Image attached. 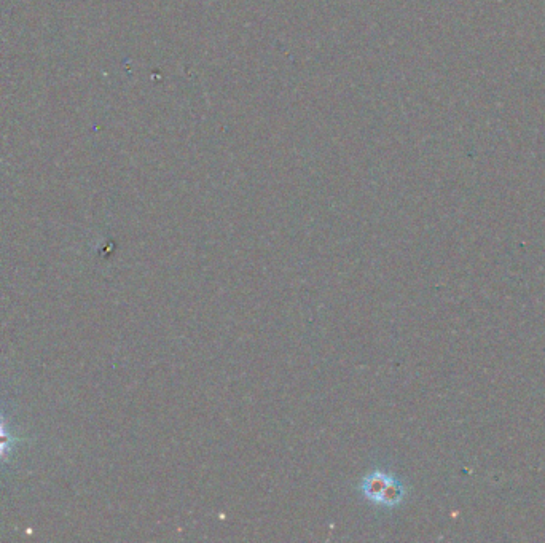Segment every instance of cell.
I'll use <instances>...</instances> for the list:
<instances>
[{
    "label": "cell",
    "mask_w": 545,
    "mask_h": 543,
    "mask_svg": "<svg viewBox=\"0 0 545 543\" xmlns=\"http://www.w3.org/2000/svg\"><path fill=\"white\" fill-rule=\"evenodd\" d=\"M10 438L5 434L4 427L0 426V454L4 453L5 448H7Z\"/></svg>",
    "instance_id": "cell-1"
}]
</instances>
